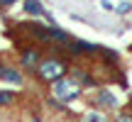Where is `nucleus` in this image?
<instances>
[{"label":"nucleus","instance_id":"1","mask_svg":"<svg viewBox=\"0 0 132 122\" xmlns=\"http://www.w3.org/2000/svg\"><path fill=\"white\" fill-rule=\"evenodd\" d=\"M66 68H69V66H66V61H61V59H44L42 64L37 66V73H39V78L54 83V81H59V78L66 76Z\"/></svg>","mask_w":132,"mask_h":122},{"label":"nucleus","instance_id":"2","mask_svg":"<svg viewBox=\"0 0 132 122\" xmlns=\"http://www.w3.org/2000/svg\"><path fill=\"white\" fill-rule=\"evenodd\" d=\"M54 98L56 100H64V103H69V100H76L81 95V83L76 78H59V81H54Z\"/></svg>","mask_w":132,"mask_h":122},{"label":"nucleus","instance_id":"3","mask_svg":"<svg viewBox=\"0 0 132 122\" xmlns=\"http://www.w3.org/2000/svg\"><path fill=\"white\" fill-rule=\"evenodd\" d=\"M69 49L73 54H95V51H100V47H95V44H90V42H83V39H71Z\"/></svg>","mask_w":132,"mask_h":122},{"label":"nucleus","instance_id":"4","mask_svg":"<svg viewBox=\"0 0 132 122\" xmlns=\"http://www.w3.org/2000/svg\"><path fill=\"white\" fill-rule=\"evenodd\" d=\"M95 105L98 108H108V110H113V108H118V98H115L110 90H98V95H95Z\"/></svg>","mask_w":132,"mask_h":122},{"label":"nucleus","instance_id":"5","mask_svg":"<svg viewBox=\"0 0 132 122\" xmlns=\"http://www.w3.org/2000/svg\"><path fill=\"white\" fill-rule=\"evenodd\" d=\"M39 64H42V59H39L37 49H27V51H22V66H24V68H37Z\"/></svg>","mask_w":132,"mask_h":122},{"label":"nucleus","instance_id":"6","mask_svg":"<svg viewBox=\"0 0 132 122\" xmlns=\"http://www.w3.org/2000/svg\"><path fill=\"white\" fill-rule=\"evenodd\" d=\"M24 12L32 15V17H42L44 15V5L39 0H24Z\"/></svg>","mask_w":132,"mask_h":122},{"label":"nucleus","instance_id":"7","mask_svg":"<svg viewBox=\"0 0 132 122\" xmlns=\"http://www.w3.org/2000/svg\"><path fill=\"white\" fill-rule=\"evenodd\" d=\"M5 81H7V83H15V85H22V73H20L15 66H10L7 73H5Z\"/></svg>","mask_w":132,"mask_h":122},{"label":"nucleus","instance_id":"8","mask_svg":"<svg viewBox=\"0 0 132 122\" xmlns=\"http://www.w3.org/2000/svg\"><path fill=\"white\" fill-rule=\"evenodd\" d=\"M81 122H108V117H105L103 112H98V110H90V112L83 115V120Z\"/></svg>","mask_w":132,"mask_h":122},{"label":"nucleus","instance_id":"9","mask_svg":"<svg viewBox=\"0 0 132 122\" xmlns=\"http://www.w3.org/2000/svg\"><path fill=\"white\" fill-rule=\"evenodd\" d=\"M15 103V93L12 90H0V108H7Z\"/></svg>","mask_w":132,"mask_h":122},{"label":"nucleus","instance_id":"10","mask_svg":"<svg viewBox=\"0 0 132 122\" xmlns=\"http://www.w3.org/2000/svg\"><path fill=\"white\" fill-rule=\"evenodd\" d=\"M130 10H132V5H130V3H122V5H118V12H120V15L130 12Z\"/></svg>","mask_w":132,"mask_h":122},{"label":"nucleus","instance_id":"11","mask_svg":"<svg viewBox=\"0 0 132 122\" xmlns=\"http://www.w3.org/2000/svg\"><path fill=\"white\" fill-rule=\"evenodd\" d=\"M7 68H10V66L0 61V81H5V73H7Z\"/></svg>","mask_w":132,"mask_h":122},{"label":"nucleus","instance_id":"12","mask_svg":"<svg viewBox=\"0 0 132 122\" xmlns=\"http://www.w3.org/2000/svg\"><path fill=\"white\" fill-rule=\"evenodd\" d=\"M118 122H132V115H130V112H122V115H118Z\"/></svg>","mask_w":132,"mask_h":122},{"label":"nucleus","instance_id":"13","mask_svg":"<svg viewBox=\"0 0 132 122\" xmlns=\"http://www.w3.org/2000/svg\"><path fill=\"white\" fill-rule=\"evenodd\" d=\"M12 3H17V0H0V7H10Z\"/></svg>","mask_w":132,"mask_h":122}]
</instances>
